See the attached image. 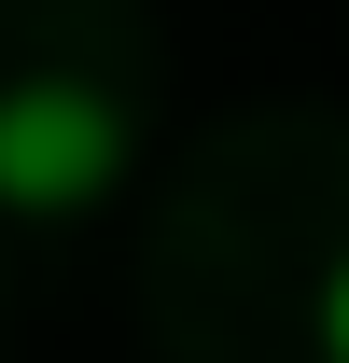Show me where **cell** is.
<instances>
[{
    "label": "cell",
    "instance_id": "7a4b0ae2",
    "mask_svg": "<svg viewBox=\"0 0 349 363\" xmlns=\"http://www.w3.org/2000/svg\"><path fill=\"white\" fill-rule=\"evenodd\" d=\"M321 350H336V363H349V266H336V279H321Z\"/></svg>",
    "mask_w": 349,
    "mask_h": 363
},
{
    "label": "cell",
    "instance_id": "6da1fadb",
    "mask_svg": "<svg viewBox=\"0 0 349 363\" xmlns=\"http://www.w3.org/2000/svg\"><path fill=\"white\" fill-rule=\"evenodd\" d=\"M112 154H126V112L98 84H0V196H14V210L98 196Z\"/></svg>",
    "mask_w": 349,
    "mask_h": 363
}]
</instances>
